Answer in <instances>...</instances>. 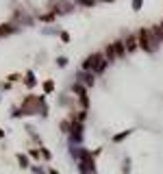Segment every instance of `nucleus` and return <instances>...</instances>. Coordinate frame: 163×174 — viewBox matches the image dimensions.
<instances>
[{"mask_svg": "<svg viewBox=\"0 0 163 174\" xmlns=\"http://www.w3.org/2000/svg\"><path fill=\"white\" fill-rule=\"evenodd\" d=\"M102 63H104V59H102L100 55H94V57H91V59H87L85 68H87V70H94V72H98V70L102 68Z\"/></svg>", "mask_w": 163, "mask_h": 174, "instance_id": "obj_1", "label": "nucleus"}]
</instances>
